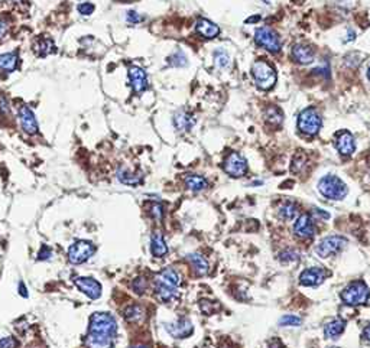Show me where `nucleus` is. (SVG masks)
I'll use <instances>...</instances> for the list:
<instances>
[{"instance_id": "nucleus-1", "label": "nucleus", "mask_w": 370, "mask_h": 348, "mask_svg": "<svg viewBox=\"0 0 370 348\" xmlns=\"http://www.w3.org/2000/svg\"><path fill=\"white\" fill-rule=\"evenodd\" d=\"M252 77H253L255 84L260 90H263V91L274 88L276 84V80H278L275 68L271 65L269 62H266L265 59H257V61L253 62V65H252Z\"/></svg>"}, {"instance_id": "nucleus-2", "label": "nucleus", "mask_w": 370, "mask_h": 348, "mask_svg": "<svg viewBox=\"0 0 370 348\" xmlns=\"http://www.w3.org/2000/svg\"><path fill=\"white\" fill-rule=\"evenodd\" d=\"M318 191L323 197L327 199H332V201H340L349 192L347 185L335 175H325L320 179Z\"/></svg>"}, {"instance_id": "nucleus-3", "label": "nucleus", "mask_w": 370, "mask_h": 348, "mask_svg": "<svg viewBox=\"0 0 370 348\" xmlns=\"http://www.w3.org/2000/svg\"><path fill=\"white\" fill-rule=\"evenodd\" d=\"M88 332L107 335V337L113 338L117 332V322L113 318V315H110L107 312H95L90 318Z\"/></svg>"}, {"instance_id": "nucleus-4", "label": "nucleus", "mask_w": 370, "mask_h": 348, "mask_svg": "<svg viewBox=\"0 0 370 348\" xmlns=\"http://www.w3.org/2000/svg\"><path fill=\"white\" fill-rule=\"evenodd\" d=\"M340 296L346 305L357 306V305H363L369 301L370 291L366 283L359 281V282H351L350 285H347L342 291Z\"/></svg>"}, {"instance_id": "nucleus-5", "label": "nucleus", "mask_w": 370, "mask_h": 348, "mask_svg": "<svg viewBox=\"0 0 370 348\" xmlns=\"http://www.w3.org/2000/svg\"><path fill=\"white\" fill-rule=\"evenodd\" d=\"M296 124H298V129L301 133H304L307 136H315L321 129L323 119H321V114L318 113L317 109L308 107L299 113Z\"/></svg>"}, {"instance_id": "nucleus-6", "label": "nucleus", "mask_w": 370, "mask_h": 348, "mask_svg": "<svg viewBox=\"0 0 370 348\" xmlns=\"http://www.w3.org/2000/svg\"><path fill=\"white\" fill-rule=\"evenodd\" d=\"M255 42H256L259 47H262L266 51L276 54L281 51L282 48V41L279 38V35L276 33L275 30H272L271 28H257L255 32Z\"/></svg>"}, {"instance_id": "nucleus-7", "label": "nucleus", "mask_w": 370, "mask_h": 348, "mask_svg": "<svg viewBox=\"0 0 370 348\" xmlns=\"http://www.w3.org/2000/svg\"><path fill=\"white\" fill-rule=\"evenodd\" d=\"M95 252V246L87 240H77L68 249V260L73 264H81L87 262Z\"/></svg>"}, {"instance_id": "nucleus-8", "label": "nucleus", "mask_w": 370, "mask_h": 348, "mask_svg": "<svg viewBox=\"0 0 370 348\" xmlns=\"http://www.w3.org/2000/svg\"><path fill=\"white\" fill-rule=\"evenodd\" d=\"M347 245V238L343 235H328L323 238L318 245L315 252L320 257H330L332 254H337L342 252Z\"/></svg>"}, {"instance_id": "nucleus-9", "label": "nucleus", "mask_w": 370, "mask_h": 348, "mask_svg": "<svg viewBox=\"0 0 370 348\" xmlns=\"http://www.w3.org/2000/svg\"><path fill=\"white\" fill-rule=\"evenodd\" d=\"M223 169L231 178H242L247 173V160L238 152H231L224 159Z\"/></svg>"}, {"instance_id": "nucleus-10", "label": "nucleus", "mask_w": 370, "mask_h": 348, "mask_svg": "<svg viewBox=\"0 0 370 348\" xmlns=\"http://www.w3.org/2000/svg\"><path fill=\"white\" fill-rule=\"evenodd\" d=\"M74 283L90 299H98L102 296V285L93 277H76Z\"/></svg>"}, {"instance_id": "nucleus-11", "label": "nucleus", "mask_w": 370, "mask_h": 348, "mask_svg": "<svg viewBox=\"0 0 370 348\" xmlns=\"http://www.w3.org/2000/svg\"><path fill=\"white\" fill-rule=\"evenodd\" d=\"M327 274L328 273L325 272L324 269H321V267H308V269H305L304 272L299 274V283L302 286H308V288L318 286V285H321L325 281Z\"/></svg>"}, {"instance_id": "nucleus-12", "label": "nucleus", "mask_w": 370, "mask_h": 348, "mask_svg": "<svg viewBox=\"0 0 370 348\" xmlns=\"http://www.w3.org/2000/svg\"><path fill=\"white\" fill-rule=\"evenodd\" d=\"M294 231L296 237L299 238H313L315 234V227L310 214H302L296 218L294 224Z\"/></svg>"}, {"instance_id": "nucleus-13", "label": "nucleus", "mask_w": 370, "mask_h": 348, "mask_svg": "<svg viewBox=\"0 0 370 348\" xmlns=\"http://www.w3.org/2000/svg\"><path fill=\"white\" fill-rule=\"evenodd\" d=\"M291 57H292V59H294L296 64L307 65V64L314 62V59H315V51H314L313 47H310V45L296 44V45L292 47Z\"/></svg>"}, {"instance_id": "nucleus-14", "label": "nucleus", "mask_w": 370, "mask_h": 348, "mask_svg": "<svg viewBox=\"0 0 370 348\" xmlns=\"http://www.w3.org/2000/svg\"><path fill=\"white\" fill-rule=\"evenodd\" d=\"M166 331L171 334L174 338H187L194 331V327L188 318H180L175 322H171L166 325Z\"/></svg>"}, {"instance_id": "nucleus-15", "label": "nucleus", "mask_w": 370, "mask_h": 348, "mask_svg": "<svg viewBox=\"0 0 370 348\" xmlns=\"http://www.w3.org/2000/svg\"><path fill=\"white\" fill-rule=\"evenodd\" d=\"M19 120L20 126L23 132L28 134H37L38 133V122L33 112L29 109L28 106H22L19 110Z\"/></svg>"}, {"instance_id": "nucleus-16", "label": "nucleus", "mask_w": 370, "mask_h": 348, "mask_svg": "<svg viewBox=\"0 0 370 348\" xmlns=\"http://www.w3.org/2000/svg\"><path fill=\"white\" fill-rule=\"evenodd\" d=\"M129 80L134 93H142L148 88V76L141 66H130L129 68Z\"/></svg>"}, {"instance_id": "nucleus-17", "label": "nucleus", "mask_w": 370, "mask_h": 348, "mask_svg": "<svg viewBox=\"0 0 370 348\" xmlns=\"http://www.w3.org/2000/svg\"><path fill=\"white\" fill-rule=\"evenodd\" d=\"M334 143H335V148H337L339 153L343 156H350V155H353V152L356 151L354 137L349 132L337 133Z\"/></svg>"}, {"instance_id": "nucleus-18", "label": "nucleus", "mask_w": 370, "mask_h": 348, "mask_svg": "<svg viewBox=\"0 0 370 348\" xmlns=\"http://www.w3.org/2000/svg\"><path fill=\"white\" fill-rule=\"evenodd\" d=\"M172 122H174V126H175V129H177L178 132L187 133V132H190L191 129L194 127V124H195V119H194V117H192V116H191L187 110L181 109V110H178L177 113L174 114Z\"/></svg>"}, {"instance_id": "nucleus-19", "label": "nucleus", "mask_w": 370, "mask_h": 348, "mask_svg": "<svg viewBox=\"0 0 370 348\" xmlns=\"http://www.w3.org/2000/svg\"><path fill=\"white\" fill-rule=\"evenodd\" d=\"M195 30L199 37L206 39H214L217 38L218 33H220V28L218 25H216L214 22L206 19V18H199L195 23Z\"/></svg>"}, {"instance_id": "nucleus-20", "label": "nucleus", "mask_w": 370, "mask_h": 348, "mask_svg": "<svg viewBox=\"0 0 370 348\" xmlns=\"http://www.w3.org/2000/svg\"><path fill=\"white\" fill-rule=\"evenodd\" d=\"M117 179L127 187H138L143 182L142 173H134V172L126 169V168H120L117 170Z\"/></svg>"}, {"instance_id": "nucleus-21", "label": "nucleus", "mask_w": 370, "mask_h": 348, "mask_svg": "<svg viewBox=\"0 0 370 348\" xmlns=\"http://www.w3.org/2000/svg\"><path fill=\"white\" fill-rule=\"evenodd\" d=\"M151 252L155 257H163L168 253V245L161 231H155L151 237Z\"/></svg>"}, {"instance_id": "nucleus-22", "label": "nucleus", "mask_w": 370, "mask_h": 348, "mask_svg": "<svg viewBox=\"0 0 370 348\" xmlns=\"http://www.w3.org/2000/svg\"><path fill=\"white\" fill-rule=\"evenodd\" d=\"M87 348H113V338L100 334H90L86 338Z\"/></svg>"}, {"instance_id": "nucleus-23", "label": "nucleus", "mask_w": 370, "mask_h": 348, "mask_svg": "<svg viewBox=\"0 0 370 348\" xmlns=\"http://www.w3.org/2000/svg\"><path fill=\"white\" fill-rule=\"evenodd\" d=\"M156 282L162 283V285H166V286H171V288H178L181 283V277L178 273L175 272L174 269L168 267V269H163L158 276H156Z\"/></svg>"}, {"instance_id": "nucleus-24", "label": "nucleus", "mask_w": 370, "mask_h": 348, "mask_svg": "<svg viewBox=\"0 0 370 348\" xmlns=\"http://www.w3.org/2000/svg\"><path fill=\"white\" fill-rule=\"evenodd\" d=\"M188 262L191 263L192 266V269H194V272L197 273L198 276H204V274H207L209 273V262L198 253H192V254H188Z\"/></svg>"}, {"instance_id": "nucleus-25", "label": "nucleus", "mask_w": 370, "mask_h": 348, "mask_svg": "<svg viewBox=\"0 0 370 348\" xmlns=\"http://www.w3.org/2000/svg\"><path fill=\"white\" fill-rule=\"evenodd\" d=\"M344 329H346V322L343 320H332L330 321L327 325H325V328H324V334L327 335V338H339L340 335H342L343 332H344Z\"/></svg>"}, {"instance_id": "nucleus-26", "label": "nucleus", "mask_w": 370, "mask_h": 348, "mask_svg": "<svg viewBox=\"0 0 370 348\" xmlns=\"http://www.w3.org/2000/svg\"><path fill=\"white\" fill-rule=\"evenodd\" d=\"M19 64V57L15 52H8V54H2L0 55V69L12 73L18 68Z\"/></svg>"}, {"instance_id": "nucleus-27", "label": "nucleus", "mask_w": 370, "mask_h": 348, "mask_svg": "<svg viewBox=\"0 0 370 348\" xmlns=\"http://www.w3.org/2000/svg\"><path fill=\"white\" fill-rule=\"evenodd\" d=\"M184 182H185V187L190 191H194V192H199V191L209 187L207 179L204 177H199V175H188V177H185Z\"/></svg>"}, {"instance_id": "nucleus-28", "label": "nucleus", "mask_w": 370, "mask_h": 348, "mask_svg": "<svg viewBox=\"0 0 370 348\" xmlns=\"http://www.w3.org/2000/svg\"><path fill=\"white\" fill-rule=\"evenodd\" d=\"M155 295L156 298L162 302H168L174 299L177 296V289L171 288V286H166V285H162V283L156 282L155 286Z\"/></svg>"}, {"instance_id": "nucleus-29", "label": "nucleus", "mask_w": 370, "mask_h": 348, "mask_svg": "<svg viewBox=\"0 0 370 348\" xmlns=\"http://www.w3.org/2000/svg\"><path fill=\"white\" fill-rule=\"evenodd\" d=\"M124 318L129 322H139L145 318V309L141 305H130L124 309Z\"/></svg>"}, {"instance_id": "nucleus-30", "label": "nucleus", "mask_w": 370, "mask_h": 348, "mask_svg": "<svg viewBox=\"0 0 370 348\" xmlns=\"http://www.w3.org/2000/svg\"><path fill=\"white\" fill-rule=\"evenodd\" d=\"M279 217L285 221H292L298 218V205L294 202H285L282 207L279 208Z\"/></svg>"}, {"instance_id": "nucleus-31", "label": "nucleus", "mask_w": 370, "mask_h": 348, "mask_svg": "<svg viewBox=\"0 0 370 348\" xmlns=\"http://www.w3.org/2000/svg\"><path fill=\"white\" fill-rule=\"evenodd\" d=\"M265 120L269 124H272V126H279L282 123V120H284V114H282V112L278 107L271 106V107L266 109Z\"/></svg>"}, {"instance_id": "nucleus-32", "label": "nucleus", "mask_w": 370, "mask_h": 348, "mask_svg": "<svg viewBox=\"0 0 370 348\" xmlns=\"http://www.w3.org/2000/svg\"><path fill=\"white\" fill-rule=\"evenodd\" d=\"M214 62L218 68H227L230 65V57L224 49H216L214 51Z\"/></svg>"}, {"instance_id": "nucleus-33", "label": "nucleus", "mask_w": 370, "mask_h": 348, "mask_svg": "<svg viewBox=\"0 0 370 348\" xmlns=\"http://www.w3.org/2000/svg\"><path fill=\"white\" fill-rule=\"evenodd\" d=\"M168 64L171 66H185L188 64V61H187V57L184 55L182 51H177L168 58Z\"/></svg>"}, {"instance_id": "nucleus-34", "label": "nucleus", "mask_w": 370, "mask_h": 348, "mask_svg": "<svg viewBox=\"0 0 370 348\" xmlns=\"http://www.w3.org/2000/svg\"><path fill=\"white\" fill-rule=\"evenodd\" d=\"M37 51H38L39 57H47L54 51V42L51 39H44V41H41L38 44Z\"/></svg>"}, {"instance_id": "nucleus-35", "label": "nucleus", "mask_w": 370, "mask_h": 348, "mask_svg": "<svg viewBox=\"0 0 370 348\" xmlns=\"http://www.w3.org/2000/svg\"><path fill=\"white\" fill-rule=\"evenodd\" d=\"M302 324V320L296 315H284L279 320V325L281 327H299Z\"/></svg>"}, {"instance_id": "nucleus-36", "label": "nucleus", "mask_w": 370, "mask_h": 348, "mask_svg": "<svg viewBox=\"0 0 370 348\" xmlns=\"http://www.w3.org/2000/svg\"><path fill=\"white\" fill-rule=\"evenodd\" d=\"M305 165H307V156H305V153L298 152L295 155L294 160H292V170L294 172H301L305 168Z\"/></svg>"}, {"instance_id": "nucleus-37", "label": "nucleus", "mask_w": 370, "mask_h": 348, "mask_svg": "<svg viewBox=\"0 0 370 348\" xmlns=\"http://www.w3.org/2000/svg\"><path fill=\"white\" fill-rule=\"evenodd\" d=\"M299 259V254L294 252V250H284L282 253H279V260L284 262V263H288V262H295Z\"/></svg>"}, {"instance_id": "nucleus-38", "label": "nucleus", "mask_w": 370, "mask_h": 348, "mask_svg": "<svg viewBox=\"0 0 370 348\" xmlns=\"http://www.w3.org/2000/svg\"><path fill=\"white\" fill-rule=\"evenodd\" d=\"M78 13H81V15H84V16H90L93 12H94L95 6L93 3H90V2H86V3H81V5H78Z\"/></svg>"}, {"instance_id": "nucleus-39", "label": "nucleus", "mask_w": 370, "mask_h": 348, "mask_svg": "<svg viewBox=\"0 0 370 348\" xmlns=\"http://www.w3.org/2000/svg\"><path fill=\"white\" fill-rule=\"evenodd\" d=\"M149 214L155 218V220H162V217H163V210H162V205L161 204H152L151 207H149Z\"/></svg>"}, {"instance_id": "nucleus-40", "label": "nucleus", "mask_w": 370, "mask_h": 348, "mask_svg": "<svg viewBox=\"0 0 370 348\" xmlns=\"http://www.w3.org/2000/svg\"><path fill=\"white\" fill-rule=\"evenodd\" d=\"M126 19L129 23H133V25H136V23H139V22H143L145 18H143L142 15H139L138 12H134V10H130V12H127V16H126Z\"/></svg>"}, {"instance_id": "nucleus-41", "label": "nucleus", "mask_w": 370, "mask_h": 348, "mask_svg": "<svg viewBox=\"0 0 370 348\" xmlns=\"http://www.w3.org/2000/svg\"><path fill=\"white\" fill-rule=\"evenodd\" d=\"M0 114L2 116H9L10 114L9 101L3 94H0Z\"/></svg>"}, {"instance_id": "nucleus-42", "label": "nucleus", "mask_w": 370, "mask_h": 348, "mask_svg": "<svg viewBox=\"0 0 370 348\" xmlns=\"http://www.w3.org/2000/svg\"><path fill=\"white\" fill-rule=\"evenodd\" d=\"M133 289L136 291V293H143L145 289H146V281L143 279V277H138L134 282H133Z\"/></svg>"}, {"instance_id": "nucleus-43", "label": "nucleus", "mask_w": 370, "mask_h": 348, "mask_svg": "<svg viewBox=\"0 0 370 348\" xmlns=\"http://www.w3.org/2000/svg\"><path fill=\"white\" fill-rule=\"evenodd\" d=\"M52 256V252H51V249L48 247V246H42L41 247V250H39V254H38V259L39 260H47Z\"/></svg>"}, {"instance_id": "nucleus-44", "label": "nucleus", "mask_w": 370, "mask_h": 348, "mask_svg": "<svg viewBox=\"0 0 370 348\" xmlns=\"http://www.w3.org/2000/svg\"><path fill=\"white\" fill-rule=\"evenodd\" d=\"M15 339L12 337H5V338L0 339V348H13L15 347Z\"/></svg>"}, {"instance_id": "nucleus-45", "label": "nucleus", "mask_w": 370, "mask_h": 348, "mask_svg": "<svg viewBox=\"0 0 370 348\" xmlns=\"http://www.w3.org/2000/svg\"><path fill=\"white\" fill-rule=\"evenodd\" d=\"M8 29H9V25H8V22L3 19V18H0V39H3L6 37V33H8Z\"/></svg>"}, {"instance_id": "nucleus-46", "label": "nucleus", "mask_w": 370, "mask_h": 348, "mask_svg": "<svg viewBox=\"0 0 370 348\" xmlns=\"http://www.w3.org/2000/svg\"><path fill=\"white\" fill-rule=\"evenodd\" d=\"M361 341L370 344V324L366 327V328L363 329V332H361Z\"/></svg>"}, {"instance_id": "nucleus-47", "label": "nucleus", "mask_w": 370, "mask_h": 348, "mask_svg": "<svg viewBox=\"0 0 370 348\" xmlns=\"http://www.w3.org/2000/svg\"><path fill=\"white\" fill-rule=\"evenodd\" d=\"M314 214H317V216L321 217V218H325V220H328V218H330V214H328V213H325V211H321L320 208H315V210H314Z\"/></svg>"}, {"instance_id": "nucleus-48", "label": "nucleus", "mask_w": 370, "mask_h": 348, "mask_svg": "<svg viewBox=\"0 0 370 348\" xmlns=\"http://www.w3.org/2000/svg\"><path fill=\"white\" fill-rule=\"evenodd\" d=\"M267 348H285V345L281 342V341H272Z\"/></svg>"}, {"instance_id": "nucleus-49", "label": "nucleus", "mask_w": 370, "mask_h": 348, "mask_svg": "<svg viewBox=\"0 0 370 348\" xmlns=\"http://www.w3.org/2000/svg\"><path fill=\"white\" fill-rule=\"evenodd\" d=\"M19 293L23 296V298H28V292H26V288H25V285L20 282L19 283Z\"/></svg>"}, {"instance_id": "nucleus-50", "label": "nucleus", "mask_w": 370, "mask_h": 348, "mask_svg": "<svg viewBox=\"0 0 370 348\" xmlns=\"http://www.w3.org/2000/svg\"><path fill=\"white\" fill-rule=\"evenodd\" d=\"M367 80L370 81V66H369V69H367Z\"/></svg>"}, {"instance_id": "nucleus-51", "label": "nucleus", "mask_w": 370, "mask_h": 348, "mask_svg": "<svg viewBox=\"0 0 370 348\" xmlns=\"http://www.w3.org/2000/svg\"><path fill=\"white\" fill-rule=\"evenodd\" d=\"M12 2H15V3H20V2H23V0H12Z\"/></svg>"}, {"instance_id": "nucleus-52", "label": "nucleus", "mask_w": 370, "mask_h": 348, "mask_svg": "<svg viewBox=\"0 0 370 348\" xmlns=\"http://www.w3.org/2000/svg\"><path fill=\"white\" fill-rule=\"evenodd\" d=\"M134 348H148V347H145V345H138V347H134Z\"/></svg>"}]
</instances>
